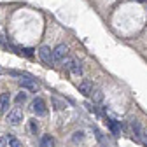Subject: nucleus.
<instances>
[{
  "mask_svg": "<svg viewBox=\"0 0 147 147\" xmlns=\"http://www.w3.org/2000/svg\"><path fill=\"white\" fill-rule=\"evenodd\" d=\"M137 2H147V0H137Z\"/></svg>",
  "mask_w": 147,
  "mask_h": 147,
  "instance_id": "6ab92c4d",
  "label": "nucleus"
},
{
  "mask_svg": "<svg viewBox=\"0 0 147 147\" xmlns=\"http://www.w3.org/2000/svg\"><path fill=\"white\" fill-rule=\"evenodd\" d=\"M79 140H82V131L74 133V142H79Z\"/></svg>",
  "mask_w": 147,
  "mask_h": 147,
  "instance_id": "f3484780",
  "label": "nucleus"
},
{
  "mask_svg": "<svg viewBox=\"0 0 147 147\" xmlns=\"http://www.w3.org/2000/svg\"><path fill=\"white\" fill-rule=\"evenodd\" d=\"M7 142L11 144V147H23V144L18 140V138H14L12 135H9V137H7Z\"/></svg>",
  "mask_w": 147,
  "mask_h": 147,
  "instance_id": "f8f14e48",
  "label": "nucleus"
},
{
  "mask_svg": "<svg viewBox=\"0 0 147 147\" xmlns=\"http://www.w3.org/2000/svg\"><path fill=\"white\" fill-rule=\"evenodd\" d=\"M67 54H68V46H65V44H60V46H56V49H53L54 61H61V60H65Z\"/></svg>",
  "mask_w": 147,
  "mask_h": 147,
  "instance_id": "20e7f679",
  "label": "nucleus"
},
{
  "mask_svg": "<svg viewBox=\"0 0 147 147\" xmlns=\"http://www.w3.org/2000/svg\"><path fill=\"white\" fill-rule=\"evenodd\" d=\"M30 128H32V133H37V130H39V124H37V121H35V119H32V121H30Z\"/></svg>",
  "mask_w": 147,
  "mask_h": 147,
  "instance_id": "2eb2a0df",
  "label": "nucleus"
},
{
  "mask_svg": "<svg viewBox=\"0 0 147 147\" xmlns=\"http://www.w3.org/2000/svg\"><path fill=\"white\" fill-rule=\"evenodd\" d=\"M68 70L74 74V76H81V74H82V67H81V63H79L77 60H74V61H72V65H70Z\"/></svg>",
  "mask_w": 147,
  "mask_h": 147,
  "instance_id": "9d476101",
  "label": "nucleus"
},
{
  "mask_svg": "<svg viewBox=\"0 0 147 147\" xmlns=\"http://www.w3.org/2000/svg\"><path fill=\"white\" fill-rule=\"evenodd\" d=\"M105 123H107V126L110 128V131H112V133H114L116 137H119V135H121V128H119L117 121H114V119H107Z\"/></svg>",
  "mask_w": 147,
  "mask_h": 147,
  "instance_id": "6e6552de",
  "label": "nucleus"
},
{
  "mask_svg": "<svg viewBox=\"0 0 147 147\" xmlns=\"http://www.w3.org/2000/svg\"><path fill=\"white\" fill-rule=\"evenodd\" d=\"M79 91H81L84 96H89V95H91V91H93V82L88 81V79L82 81V82L79 84Z\"/></svg>",
  "mask_w": 147,
  "mask_h": 147,
  "instance_id": "423d86ee",
  "label": "nucleus"
},
{
  "mask_svg": "<svg viewBox=\"0 0 147 147\" xmlns=\"http://www.w3.org/2000/svg\"><path fill=\"white\" fill-rule=\"evenodd\" d=\"M39 56H40V60L46 63V65H54L56 61H54V56H53V51H51V47L49 46H42L40 49H39Z\"/></svg>",
  "mask_w": 147,
  "mask_h": 147,
  "instance_id": "f257e3e1",
  "label": "nucleus"
},
{
  "mask_svg": "<svg viewBox=\"0 0 147 147\" xmlns=\"http://www.w3.org/2000/svg\"><path fill=\"white\" fill-rule=\"evenodd\" d=\"M89 96L93 98L95 103H100V102L103 100V93H102V89H98V88H93V91H91V95H89Z\"/></svg>",
  "mask_w": 147,
  "mask_h": 147,
  "instance_id": "1a4fd4ad",
  "label": "nucleus"
},
{
  "mask_svg": "<svg viewBox=\"0 0 147 147\" xmlns=\"http://www.w3.org/2000/svg\"><path fill=\"white\" fill-rule=\"evenodd\" d=\"M32 110L37 114V116H46L47 114V109H46V103L42 98H35L32 102Z\"/></svg>",
  "mask_w": 147,
  "mask_h": 147,
  "instance_id": "7ed1b4c3",
  "label": "nucleus"
},
{
  "mask_svg": "<svg viewBox=\"0 0 147 147\" xmlns=\"http://www.w3.org/2000/svg\"><path fill=\"white\" fill-rule=\"evenodd\" d=\"M40 147H54V140L51 135H42L40 137Z\"/></svg>",
  "mask_w": 147,
  "mask_h": 147,
  "instance_id": "9b49d317",
  "label": "nucleus"
},
{
  "mask_svg": "<svg viewBox=\"0 0 147 147\" xmlns=\"http://www.w3.org/2000/svg\"><path fill=\"white\" fill-rule=\"evenodd\" d=\"M25 102H26V93L23 91V93H20V95L16 96V103H18V105H21V103H25Z\"/></svg>",
  "mask_w": 147,
  "mask_h": 147,
  "instance_id": "ddd939ff",
  "label": "nucleus"
},
{
  "mask_svg": "<svg viewBox=\"0 0 147 147\" xmlns=\"http://www.w3.org/2000/svg\"><path fill=\"white\" fill-rule=\"evenodd\" d=\"M18 84H20L23 89H28V91H37V84L32 81V79H20V81H18Z\"/></svg>",
  "mask_w": 147,
  "mask_h": 147,
  "instance_id": "0eeeda50",
  "label": "nucleus"
},
{
  "mask_svg": "<svg viewBox=\"0 0 147 147\" xmlns=\"http://www.w3.org/2000/svg\"><path fill=\"white\" fill-rule=\"evenodd\" d=\"M137 138H138V140H140V142H142V144H144L145 147H147V133H145L144 130H142V131L138 133V137H137Z\"/></svg>",
  "mask_w": 147,
  "mask_h": 147,
  "instance_id": "4468645a",
  "label": "nucleus"
},
{
  "mask_svg": "<svg viewBox=\"0 0 147 147\" xmlns=\"http://www.w3.org/2000/svg\"><path fill=\"white\" fill-rule=\"evenodd\" d=\"M0 147H7V137H0Z\"/></svg>",
  "mask_w": 147,
  "mask_h": 147,
  "instance_id": "a211bd4d",
  "label": "nucleus"
},
{
  "mask_svg": "<svg viewBox=\"0 0 147 147\" xmlns=\"http://www.w3.org/2000/svg\"><path fill=\"white\" fill-rule=\"evenodd\" d=\"M25 56H33V49H30V47H26V49H20Z\"/></svg>",
  "mask_w": 147,
  "mask_h": 147,
  "instance_id": "dca6fc26",
  "label": "nucleus"
},
{
  "mask_svg": "<svg viewBox=\"0 0 147 147\" xmlns=\"http://www.w3.org/2000/svg\"><path fill=\"white\" fill-rule=\"evenodd\" d=\"M9 105H11L9 93H2V95H0V110H2V114H5L9 110Z\"/></svg>",
  "mask_w": 147,
  "mask_h": 147,
  "instance_id": "39448f33",
  "label": "nucleus"
},
{
  "mask_svg": "<svg viewBox=\"0 0 147 147\" xmlns=\"http://www.w3.org/2000/svg\"><path fill=\"white\" fill-rule=\"evenodd\" d=\"M21 121H23V110L20 107H14L9 112V116H7V123L12 124V126H18Z\"/></svg>",
  "mask_w": 147,
  "mask_h": 147,
  "instance_id": "f03ea898",
  "label": "nucleus"
}]
</instances>
